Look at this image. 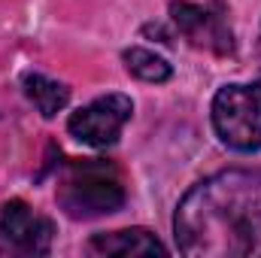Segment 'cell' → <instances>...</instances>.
<instances>
[{"mask_svg": "<svg viewBox=\"0 0 261 258\" xmlns=\"http://www.w3.org/2000/svg\"><path fill=\"white\" fill-rule=\"evenodd\" d=\"M91 255H164L167 246L146 228H122L103 231L88 240Z\"/></svg>", "mask_w": 261, "mask_h": 258, "instance_id": "7", "label": "cell"}, {"mask_svg": "<svg viewBox=\"0 0 261 258\" xmlns=\"http://www.w3.org/2000/svg\"><path fill=\"white\" fill-rule=\"evenodd\" d=\"M173 243L192 258H261V173L228 167L179 197Z\"/></svg>", "mask_w": 261, "mask_h": 258, "instance_id": "1", "label": "cell"}, {"mask_svg": "<svg viewBox=\"0 0 261 258\" xmlns=\"http://www.w3.org/2000/svg\"><path fill=\"white\" fill-rule=\"evenodd\" d=\"M130 116H134V100L122 91H110V94H100L91 104L79 107L76 113H70L67 131L82 146L107 149L122 137Z\"/></svg>", "mask_w": 261, "mask_h": 258, "instance_id": "5", "label": "cell"}, {"mask_svg": "<svg viewBox=\"0 0 261 258\" xmlns=\"http://www.w3.org/2000/svg\"><path fill=\"white\" fill-rule=\"evenodd\" d=\"M122 61L134 79L140 82H149V85H164L173 79V67L167 64V58H161L158 52L152 49H143V46H128L122 52Z\"/></svg>", "mask_w": 261, "mask_h": 258, "instance_id": "9", "label": "cell"}, {"mask_svg": "<svg viewBox=\"0 0 261 258\" xmlns=\"http://www.w3.org/2000/svg\"><path fill=\"white\" fill-rule=\"evenodd\" d=\"M55 200L70 219L88 222V219L119 213L128 203V192H125L119 170L110 161L73 158L58 179Z\"/></svg>", "mask_w": 261, "mask_h": 258, "instance_id": "2", "label": "cell"}, {"mask_svg": "<svg viewBox=\"0 0 261 258\" xmlns=\"http://www.w3.org/2000/svg\"><path fill=\"white\" fill-rule=\"evenodd\" d=\"M21 88H24V97L34 104V110L43 119H55L70 104V88L64 82H58L46 73H37V70H28L21 76Z\"/></svg>", "mask_w": 261, "mask_h": 258, "instance_id": "8", "label": "cell"}, {"mask_svg": "<svg viewBox=\"0 0 261 258\" xmlns=\"http://www.w3.org/2000/svg\"><path fill=\"white\" fill-rule=\"evenodd\" d=\"M210 122L222 146L234 152L261 149V79L255 82H228L216 91L210 104Z\"/></svg>", "mask_w": 261, "mask_h": 258, "instance_id": "3", "label": "cell"}, {"mask_svg": "<svg viewBox=\"0 0 261 258\" xmlns=\"http://www.w3.org/2000/svg\"><path fill=\"white\" fill-rule=\"evenodd\" d=\"M52 240L55 222L49 216L18 197L0 203V255H49Z\"/></svg>", "mask_w": 261, "mask_h": 258, "instance_id": "6", "label": "cell"}, {"mask_svg": "<svg viewBox=\"0 0 261 258\" xmlns=\"http://www.w3.org/2000/svg\"><path fill=\"white\" fill-rule=\"evenodd\" d=\"M170 21H173L176 34L192 49L219 55V58H231L237 52V40H234L231 24H228V9L222 0H210V3L173 0Z\"/></svg>", "mask_w": 261, "mask_h": 258, "instance_id": "4", "label": "cell"}]
</instances>
